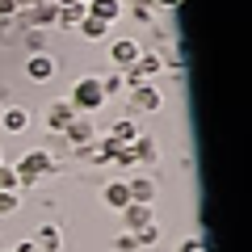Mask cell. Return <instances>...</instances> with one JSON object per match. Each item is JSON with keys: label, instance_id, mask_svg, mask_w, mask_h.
Listing matches in <instances>:
<instances>
[{"label": "cell", "instance_id": "16", "mask_svg": "<svg viewBox=\"0 0 252 252\" xmlns=\"http://www.w3.org/2000/svg\"><path fill=\"white\" fill-rule=\"evenodd\" d=\"M105 139H114L118 147L135 143V139H139V122H135V118H118V122H114V126L105 130Z\"/></svg>", "mask_w": 252, "mask_h": 252}, {"label": "cell", "instance_id": "26", "mask_svg": "<svg viewBox=\"0 0 252 252\" xmlns=\"http://www.w3.org/2000/svg\"><path fill=\"white\" fill-rule=\"evenodd\" d=\"M114 164H122V168H139V160H135V152H130V143L114 152Z\"/></svg>", "mask_w": 252, "mask_h": 252}, {"label": "cell", "instance_id": "3", "mask_svg": "<svg viewBox=\"0 0 252 252\" xmlns=\"http://www.w3.org/2000/svg\"><path fill=\"white\" fill-rule=\"evenodd\" d=\"M156 76H164V59H160V51L143 46V55L122 72V80H126V89H135V84H156Z\"/></svg>", "mask_w": 252, "mask_h": 252}, {"label": "cell", "instance_id": "34", "mask_svg": "<svg viewBox=\"0 0 252 252\" xmlns=\"http://www.w3.org/2000/svg\"><path fill=\"white\" fill-rule=\"evenodd\" d=\"M42 4H63V0H42Z\"/></svg>", "mask_w": 252, "mask_h": 252}, {"label": "cell", "instance_id": "25", "mask_svg": "<svg viewBox=\"0 0 252 252\" xmlns=\"http://www.w3.org/2000/svg\"><path fill=\"white\" fill-rule=\"evenodd\" d=\"M21 210V189H4L0 193V215H17Z\"/></svg>", "mask_w": 252, "mask_h": 252}, {"label": "cell", "instance_id": "23", "mask_svg": "<svg viewBox=\"0 0 252 252\" xmlns=\"http://www.w3.org/2000/svg\"><path fill=\"white\" fill-rule=\"evenodd\" d=\"M21 46H26L30 55H42V51H46V30H30V26H26V34H21Z\"/></svg>", "mask_w": 252, "mask_h": 252}, {"label": "cell", "instance_id": "12", "mask_svg": "<svg viewBox=\"0 0 252 252\" xmlns=\"http://www.w3.org/2000/svg\"><path fill=\"white\" fill-rule=\"evenodd\" d=\"M84 13L97 17V21H105V26H114V21L126 13V4H122V0H93V4H84Z\"/></svg>", "mask_w": 252, "mask_h": 252}, {"label": "cell", "instance_id": "2", "mask_svg": "<svg viewBox=\"0 0 252 252\" xmlns=\"http://www.w3.org/2000/svg\"><path fill=\"white\" fill-rule=\"evenodd\" d=\"M67 105H72L76 114H97V109L105 105L101 80H97V76H80V80L72 84V97H67Z\"/></svg>", "mask_w": 252, "mask_h": 252}, {"label": "cell", "instance_id": "14", "mask_svg": "<svg viewBox=\"0 0 252 252\" xmlns=\"http://www.w3.org/2000/svg\"><path fill=\"white\" fill-rule=\"evenodd\" d=\"M101 202H105L109 210H122V206H130V193H126V177L105 181V185H101Z\"/></svg>", "mask_w": 252, "mask_h": 252}, {"label": "cell", "instance_id": "32", "mask_svg": "<svg viewBox=\"0 0 252 252\" xmlns=\"http://www.w3.org/2000/svg\"><path fill=\"white\" fill-rule=\"evenodd\" d=\"M13 252H38V244L34 240H17V244H13Z\"/></svg>", "mask_w": 252, "mask_h": 252}, {"label": "cell", "instance_id": "33", "mask_svg": "<svg viewBox=\"0 0 252 252\" xmlns=\"http://www.w3.org/2000/svg\"><path fill=\"white\" fill-rule=\"evenodd\" d=\"M185 0H156V9H181Z\"/></svg>", "mask_w": 252, "mask_h": 252}, {"label": "cell", "instance_id": "7", "mask_svg": "<svg viewBox=\"0 0 252 252\" xmlns=\"http://www.w3.org/2000/svg\"><path fill=\"white\" fill-rule=\"evenodd\" d=\"M139 55H143V42H139V38H118V42H109V63H114V72H126Z\"/></svg>", "mask_w": 252, "mask_h": 252}, {"label": "cell", "instance_id": "30", "mask_svg": "<svg viewBox=\"0 0 252 252\" xmlns=\"http://www.w3.org/2000/svg\"><path fill=\"white\" fill-rule=\"evenodd\" d=\"M13 34H17L13 30V17H0V42H13Z\"/></svg>", "mask_w": 252, "mask_h": 252}, {"label": "cell", "instance_id": "6", "mask_svg": "<svg viewBox=\"0 0 252 252\" xmlns=\"http://www.w3.org/2000/svg\"><path fill=\"white\" fill-rule=\"evenodd\" d=\"M26 80H34V84H51L55 80V72H59V63H55V55L51 51H42V55H26Z\"/></svg>", "mask_w": 252, "mask_h": 252}, {"label": "cell", "instance_id": "5", "mask_svg": "<svg viewBox=\"0 0 252 252\" xmlns=\"http://www.w3.org/2000/svg\"><path fill=\"white\" fill-rule=\"evenodd\" d=\"M59 139H63V147H72V152H76V147H89L93 139H97V122H93V114H76Z\"/></svg>", "mask_w": 252, "mask_h": 252}, {"label": "cell", "instance_id": "20", "mask_svg": "<svg viewBox=\"0 0 252 252\" xmlns=\"http://www.w3.org/2000/svg\"><path fill=\"white\" fill-rule=\"evenodd\" d=\"M160 59H164V72H185V51H181V46L177 42H164V55H160Z\"/></svg>", "mask_w": 252, "mask_h": 252}, {"label": "cell", "instance_id": "29", "mask_svg": "<svg viewBox=\"0 0 252 252\" xmlns=\"http://www.w3.org/2000/svg\"><path fill=\"white\" fill-rule=\"evenodd\" d=\"M177 252H206V244H202V235H189V240L177 244Z\"/></svg>", "mask_w": 252, "mask_h": 252}, {"label": "cell", "instance_id": "37", "mask_svg": "<svg viewBox=\"0 0 252 252\" xmlns=\"http://www.w3.org/2000/svg\"><path fill=\"white\" fill-rule=\"evenodd\" d=\"M4 252H13V248H4Z\"/></svg>", "mask_w": 252, "mask_h": 252}, {"label": "cell", "instance_id": "24", "mask_svg": "<svg viewBox=\"0 0 252 252\" xmlns=\"http://www.w3.org/2000/svg\"><path fill=\"white\" fill-rule=\"evenodd\" d=\"M97 80H101V93H105V101H109V97H122V93H126L122 72H114V76H97Z\"/></svg>", "mask_w": 252, "mask_h": 252}, {"label": "cell", "instance_id": "1", "mask_svg": "<svg viewBox=\"0 0 252 252\" xmlns=\"http://www.w3.org/2000/svg\"><path fill=\"white\" fill-rule=\"evenodd\" d=\"M13 172H17V189H34V185H42L46 177H55L59 164H55L51 147H34V152H26L13 164Z\"/></svg>", "mask_w": 252, "mask_h": 252}, {"label": "cell", "instance_id": "18", "mask_svg": "<svg viewBox=\"0 0 252 252\" xmlns=\"http://www.w3.org/2000/svg\"><path fill=\"white\" fill-rule=\"evenodd\" d=\"M80 21H84V4H72V0H63L59 13H55V26H59V30H76Z\"/></svg>", "mask_w": 252, "mask_h": 252}, {"label": "cell", "instance_id": "31", "mask_svg": "<svg viewBox=\"0 0 252 252\" xmlns=\"http://www.w3.org/2000/svg\"><path fill=\"white\" fill-rule=\"evenodd\" d=\"M0 17H17V0H0Z\"/></svg>", "mask_w": 252, "mask_h": 252}, {"label": "cell", "instance_id": "9", "mask_svg": "<svg viewBox=\"0 0 252 252\" xmlns=\"http://www.w3.org/2000/svg\"><path fill=\"white\" fill-rule=\"evenodd\" d=\"M126 193H130V202H143V206H152L156 198H160V185H156V177H126Z\"/></svg>", "mask_w": 252, "mask_h": 252}, {"label": "cell", "instance_id": "21", "mask_svg": "<svg viewBox=\"0 0 252 252\" xmlns=\"http://www.w3.org/2000/svg\"><path fill=\"white\" fill-rule=\"evenodd\" d=\"M156 13H160V9H156V0H135V4H130V17H135L139 26H152Z\"/></svg>", "mask_w": 252, "mask_h": 252}, {"label": "cell", "instance_id": "27", "mask_svg": "<svg viewBox=\"0 0 252 252\" xmlns=\"http://www.w3.org/2000/svg\"><path fill=\"white\" fill-rule=\"evenodd\" d=\"M4 189H17V172H13V164H0V193Z\"/></svg>", "mask_w": 252, "mask_h": 252}, {"label": "cell", "instance_id": "35", "mask_svg": "<svg viewBox=\"0 0 252 252\" xmlns=\"http://www.w3.org/2000/svg\"><path fill=\"white\" fill-rule=\"evenodd\" d=\"M72 4H93V0H72Z\"/></svg>", "mask_w": 252, "mask_h": 252}, {"label": "cell", "instance_id": "17", "mask_svg": "<svg viewBox=\"0 0 252 252\" xmlns=\"http://www.w3.org/2000/svg\"><path fill=\"white\" fill-rule=\"evenodd\" d=\"M118 215H122L126 231H139V227H147V223H152V206H143V202H130V206H122Z\"/></svg>", "mask_w": 252, "mask_h": 252}, {"label": "cell", "instance_id": "19", "mask_svg": "<svg viewBox=\"0 0 252 252\" xmlns=\"http://www.w3.org/2000/svg\"><path fill=\"white\" fill-rule=\"evenodd\" d=\"M76 30H80L89 42H105V38H109V26H105V21H97V17H89V13H84V21Z\"/></svg>", "mask_w": 252, "mask_h": 252}, {"label": "cell", "instance_id": "10", "mask_svg": "<svg viewBox=\"0 0 252 252\" xmlns=\"http://www.w3.org/2000/svg\"><path fill=\"white\" fill-rule=\"evenodd\" d=\"M72 118H76V109L67 105V101H51V105H46V135H63Z\"/></svg>", "mask_w": 252, "mask_h": 252}, {"label": "cell", "instance_id": "8", "mask_svg": "<svg viewBox=\"0 0 252 252\" xmlns=\"http://www.w3.org/2000/svg\"><path fill=\"white\" fill-rule=\"evenodd\" d=\"M55 13H59V4H42V0H34V4L21 9L17 17H21V26H30V30H51L55 26Z\"/></svg>", "mask_w": 252, "mask_h": 252}, {"label": "cell", "instance_id": "13", "mask_svg": "<svg viewBox=\"0 0 252 252\" xmlns=\"http://www.w3.org/2000/svg\"><path fill=\"white\" fill-rule=\"evenodd\" d=\"M0 126H4L9 135H26V130H30V109H26V105L0 109Z\"/></svg>", "mask_w": 252, "mask_h": 252}, {"label": "cell", "instance_id": "15", "mask_svg": "<svg viewBox=\"0 0 252 252\" xmlns=\"http://www.w3.org/2000/svg\"><path fill=\"white\" fill-rule=\"evenodd\" d=\"M34 244H38V252H63V227L59 223H42L38 235H34Z\"/></svg>", "mask_w": 252, "mask_h": 252}, {"label": "cell", "instance_id": "11", "mask_svg": "<svg viewBox=\"0 0 252 252\" xmlns=\"http://www.w3.org/2000/svg\"><path fill=\"white\" fill-rule=\"evenodd\" d=\"M130 152H135L139 168H156V164H160V143H156L152 135H139L135 143H130Z\"/></svg>", "mask_w": 252, "mask_h": 252}, {"label": "cell", "instance_id": "28", "mask_svg": "<svg viewBox=\"0 0 252 252\" xmlns=\"http://www.w3.org/2000/svg\"><path fill=\"white\" fill-rule=\"evenodd\" d=\"M135 248H139V244H135V235H130V231H122L114 240V252H135Z\"/></svg>", "mask_w": 252, "mask_h": 252}, {"label": "cell", "instance_id": "36", "mask_svg": "<svg viewBox=\"0 0 252 252\" xmlns=\"http://www.w3.org/2000/svg\"><path fill=\"white\" fill-rule=\"evenodd\" d=\"M0 164H4V156H0Z\"/></svg>", "mask_w": 252, "mask_h": 252}, {"label": "cell", "instance_id": "22", "mask_svg": "<svg viewBox=\"0 0 252 252\" xmlns=\"http://www.w3.org/2000/svg\"><path fill=\"white\" fill-rule=\"evenodd\" d=\"M130 235H135V244H139V248H152V244H160V223H156V219H152V223H147V227H139V231H130Z\"/></svg>", "mask_w": 252, "mask_h": 252}, {"label": "cell", "instance_id": "38", "mask_svg": "<svg viewBox=\"0 0 252 252\" xmlns=\"http://www.w3.org/2000/svg\"><path fill=\"white\" fill-rule=\"evenodd\" d=\"M0 109H4V105H0Z\"/></svg>", "mask_w": 252, "mask_h": 252}, {"label": "cell", "instance_id": "4", "mask_svg": "<svg viewBox=\"0 0 252 252\" xmlns=\"http://www.w3.org/2000/svg\"><path fill=\"white\" fill-rule=\"evenodd\" d=\"M126 105H130V118L135 114H160L164 109L160 84H135V89H126Z\"/></svg>", "mask_w": 252, "mask_h": 252}]
</instances>
